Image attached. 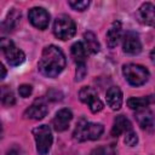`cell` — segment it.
Returning a JSON list of instances; mask_svg holds the SVG:
<instances>
[{"mask_svg":"<svg viewBox=\"0 0 155 155\" xmlns=\"http://www.w3.org/2000/svg\"><path fill=\"white\" fill-rule=\"evenodd\" d=\"M65 63V56L62 50L54 45H48L42 50L38 68L44 76L56 78L63 71Z\"/></svg>","mask_w":155,"mask_h":155,"instance_id":"1","label":"cell"},{"mask_svg":"<svg viewBox=\"0 0 155 155\" xmlns=\"http://www.w3.org/2000/svg\"><path fill=\"white\" fill-rule=\"evenodd\" d=\"M103 131H104V127L102 124L90 122L86 119L81 117L76 124V127L73 132V137L78 142L96 140L102 136Z\"/></svg>","mask_w":155,"mask_h":155,"instance_id":"2","label":"cell"},{"mask_svg":"<svg viewBox=\"0 0 155 155\" xmlns=\"http://www.w3.org/2000/svg\"><path fill=\"white\" fill-rule=\"evenodd\" d=\"M122 74L127 82L132 86H142L149 79V70L145 67L134 63L125 64L122 67Z\"/></svg>","mask_w":155,"mask_h":155,"instance_id":"3","label":"cell"},{"mask_svg":"<svg viewBox=\"0 0 155 155\" xmlns=\"http://www.w3.org/2000/svg\"><path fill=\"white\" fill-rule=\"evenodd\" d=\"M76 33L75 22L67 15H59L53 22V34L59 40L71 39Z\"/></svg>","mask_w":155,"mask_h":155,"instance_id":"4","label":"cell"},{"mask_svg":"<svg viewBox=\"0 0 155 155\" xmlns=\"http://www.w3.org/2000/svg\"><path fill=\"white\" fill-rule=\"evenodd\" d=\"M33 136H34V139H35V143H36L38 153L40 155L48 154V151L52 147V142H53L51 128L47 125L38 126L33 130Z\"/></svg>","mask_w":155,"mask_h":155,"instance_id":"5","label":"cell"},{"mask_svg":"<svg viewBox=\"0 0 155 155\" xmlns=\"http://www.w3.org/2000/svg\"><path fill=\"white\" fill-rule=\"evenodd\" d=\"M1 51L7 61V63L12 67H17V65H21L24 59H25V54L22 50H19L13 41H11L10 39H1Z\"/></svg>","mask_w":155,"mask_h":155,"instance_id":"6","label":"cell"},{"mask_svg":"<svg viewBox=\"0 0 155 155\" xmlns=\"http://www.w3.org/2000/svg\"><path fill=\"white\" fill-rule=\"evenodd\" d=\"M79 98L82 103L87 104L90 107V110L92 113H98L103 109V102L98 98V94L96 92V90H93L90 86H85L80 90L79 92Z\"/></svg>","mask_w":155,"mask_h":155,"instance_id":"7","label":"cell"},{"mask_svg":"<svg viewBox=\"0 0 155 155\" xmlns=\"http://www.w3.org/2000/svg\"><path fill=\"white\" fill-rule=\"evenodd\" d=\"M28 17H29L30 23L35 28L40 29V30H45L48 27L50 13L42 7H33V8H30L29 13H28Z\"/></svg>","mask_w":155,"mask_h":155,"instance_id":"8","label":"cell"},{"mask_svg":"<svg viewBox=\"0 0 155 155\" xmlns=\"http://www.w3.org/2000/svg\"><path fill=\"white\" fill-rule=\"evenodd\" d=\"M48 108L46 102L42 98L35 99L24 111V117L25 119H31V120H41L47 115Z\"/></svg>","mask_w":155,"mask_h":155,"instance_id":"9","label":"cell"},{"mask_svg":"<svg viewBox=\"0 0 155 155\" xmlns=\"http://www.w3.org/2000/svg\"><path fill=\"white\" fill-rule=\"evenodd\" d=\"M122 50L127 54H138L142 51V42L137 33L127 31L122 40Z\"/></svg>","mask_w":155,"mask_h":155,"instance_id":"10","label":"cell"},{"mask_svg":"<svg viewBox=\"0 0 155 155\" xmlns=\"http://www.w3.org/2000/svg\"><path fill=\"white\" fill-rule=\"evenodd\" d=\"M140 23L153 27L155 29V5L151 2H144L140 5L137 12Z\"/></svg>","mask_w":155,"mask_h":155,"instance_id":"11","label":"cell"},{"mask_svg":"<svg viewBox=\"0 0 155 155\" xmlns=\"http://www.w3.org/2000/svg\"><path fill=\"white\" fill-rule=\"evenodd\" d=\"M73 119V114L68 108H63L61 110H58L52 120V125L53 128L57 132H63L69 127V124Z\"/></svg>","mask_w":155,"mask_h":155,"instance_id":"12","label":"cell"},{"mask_svg":"<svg viewBox=\"0 0 155 155\" xmlns=\"http://www.w3.org/2000/svg\"><path fill=\"white\" fill-rule=\"evenodd\" d=\"M107 104L113 110H119L122 105V92L117 86H111L107 91Z\"/></svg>","mask_w":155,"mask_h":155,"instance_id":"13","label":"cell"},{"mask_svg":"<svg viewBox=\"0 0 155 155\" xmlns=\"http://www.w3.org/2000/svg\"><path fill=\"white\" fill-rule=\"evenodd\" d=\"M133 130L130 120L124 116V115H117L114 119V124L111 127V136L113 137H119L122 133H127L128 131Z\"/></svg>","mask_w":155,"mask_h":155,"instance_id":"14","label":"cell"},{"mask_svg":"<svg viewBox=\"0 0 155 155\" xmlns=\"http://www.w3.org/2000/svg\"><path fill=\"white\" fill-rule=\"evenodd\" d=\"M105 36H107V45L110 48L115 47L119 44V41H120L121 36H122V27H121V23L119 21L113 22V24L108 29Z\"/></svg>","mask_w":155,"mask_h":155,"instance_id":"15","label":"cell"},{"mask_svg":"<svg viewBox=\"0 0 155 155\" xmlns=\"http://www.w3.org/2000/svg\"><path fill=\"white\" fill-rule=\"evenodd\" d=\"M136 116H137V121H138L139 126L143 130H150L155 126V116L150 110H148V109L139 110V111H137Z\"/></svg>","mask_w":155,"mask_h":155,"instance_id":"16","label":"cell"},{"mask_svg":"<svg viewBox=\"0 0 155 155\" xmlns=\"http://www.w3.org/2000/svg\"><path fill=\"white\" fill-rule=\"evenodd\" d=\"M84 46H85V50L87 53L90 54H96L99 52V42L96 38V35L92 33V31H86L84 33Z\"/></svg>","mask_w":155,"mask_h":155,"instance_id":"17","label":"cell"},{"mask_svg":"<svg viewBox=\"0 0 155 155\" xmlns=\"http://www.w3.org/2000/svg\"><path fill=\"white\" fill-rule=\"evenodd\" d=\"M70 54H71L73 61H74L76 64L85 63V59H86L87 52H86V50H85L84 44H82V42H80V41L74 42V44L71 45V48H70Z\"/></svg>","mask_w":155,"mask_h":155,"instance_id":"18","label":"cell"},{"mask_svg":"<svg viewBox=\"0 0 155 155\" xmlns=\"http://www.w3.org/2000/svg\"><path fill=\"white\" fill-rule=\"evenodd\" d=\"M149 104H150L149 97H131L127 99V105L136 111L147 109L149 107Z\"/></svg>","mask_w":155,"mask_h":155,"instance_id":"19","label":"cell"},{"mask_svg":"<svg viewBox=\"0 0 155 155\" xmlns=\"http://www.w3.org/2000/svg\"><path fill=\"white\" fill-rule=\"evenodd\" d=\"M19 17H21V13H18L17 11H11V13H8L7 18H6L5 22L2 23L4 30H5V31H10V30L15 27V23L18 21Z\"/></svg>","mask_w":155,"mask_h":155,"instance_id":"20","label":"cell"},{"mask_svg":"<svg viewBox=\"0 0 155 155\" xmlns=\"http://www.w3.org/2000/svg\"><path fill=\"white\" fill-rule=\"evenodd\" d=\"M1 101H2V104L6 107H12L16 102L12 91L10 88H7L6 86H2V88H1Z\"/></svg>","mask_w":155,"mask_h":155,"instance_id":"21","label":"cell"},{"mask_svg":"<svg viewBox=\"0 0 155 155\" xmlns=\"http://www.w3.org/2000/svg\"><path fill=\"white\" fill-rule=\"evenodd\" d=\"M124 142H125V144H126V145H128V147H134V145L137 144V142H138L137 133H136L133 130L128 131L127 133H125Z\"/></svg>","mask_w":155,"mask_h":155,"instance_id":"22","label":"cell"},{"mask_svg":"<svg viewBox=\"0 0 155 155\" xmlns=\"http://www.w3.org/2000/svg\"><path fill=\"white\" fill-rule=\"evenodd\" d=\"M68 4H69V6H70L73 10H75V11H85V10L88 7L90 1H88V0H82V1H69Z\"/></svg>","mask_w":155,"mask_h":155,"instance_id":"23","label":"cell"},{"mask_svg":"<svg viewBox=\"0 0 155 155\" xmlns=\"http://www.w3.org/2000/svg\"><path fill=\"white\" fill-rule=\"evenodd\" d=\"M87 73L86 63H80L76 64V71H75V81H81Z\"/></svg>","mask_w":155,"mask_h":155,"instance_id":"24","label":"cell"},{"mask_svg":"<svg viewBox=\"0 0 155 155\" xmlns=\"http://www.w3.org/2000/svg\"><path fill=\"white\" fill-rule=\"evenodd\" d=\"M113 147H99L92 150L90 155H113Z\"/></svg>","mask_w":155,"mask_h":155,"instance_id":"25","label":"cell"},{"mask_svg":"<svg viewBox=\"0 0 155 155\" xmlns=\"http://www.w3.org/2000/svg\"><path fill=\"white\" fill-rule=\"evenodd\" d=\"M31 92H33V87H31L30 85H28V84H23V85H21V86L18 87V93H19V96L23 97V98L29 97V96L31 94Z\"/></svg>","mask_w":155,"mask_h":155,"instance_id":"26","label":"cell"},{"mask_svg":"<svg viewBox=\"0 0 155 155\" xmlns=\"http://www.w3.org/2000/svg\"><path fill=\"white\" fill-rule=\"evenodd\" d=\"M150 59H151V62L153 63H155V47L151 50V52H150Z\"/></svg>","mask_w":155,"mask_h":155,"instance_id":"27","label":"cell"},{"mask_svg":"<svg viewBox=\"0 0 155 155\" xmlns=\"http://www.w3.org/2000/svg\"><path fill=\"white\" fill-rule=\"evenodd\" d=\"M6 76V69H5V67H4V64H1V79H4Z\"/></svg>","mask_w":155,"mask_h":155,"instance_id":"28","label":"cell"},{"mask_svg":"<svg viewBox=\"0 0 155 155\" xmlns=\"http://www.w3.org/2000/svg\"><path fill=\"white\" fill-rule=\"evenodd\" d=\"M7 155H17V151H16V150H10V151L7 153Z\"/></svg>","mask_w":155,"mask_h":155,"instance_id":"29","label":"cell"}]
</instances>
